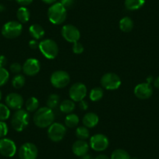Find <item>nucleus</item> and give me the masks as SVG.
I'll list each match as a JSON object with an SVG mask.
<instances>
[{
	"mask_svg": "<svg viewBox=\"0 0 159 159\" xmlns=\"http://www.w3.org/2000/svg\"><path fill=\"white\" fill-rule=\"evenodd\" d=\"M66 134V128L59 123H53L48 127V138L53 142H59L64 138Z\"/></svg>",
	"mask_w": 159,
	"mask_h": 159,
	"instance_id": "8",
	"label": "nucleus"
},
{
	"mask_svg": "<svg viewBox=\"0 0 159 159\" xmlns=\"http://www.w3.org/2000/svg\"><path fill=\"white\" fill-rule=\"evenodd\" d=\"M47 107L51 109L56 108L60 105V97L57 94H52L47 99Z\"/></svg>",
	"mask_w": 159,
	"mask_h": 159,
	"instance_id": "25",
	"label": "nucleus"
},
{
	"mask_svg": "<svg viewBox=\"0 0 159 159\" xmlns=\"http://www.w3.org/2000/svg\"><path fill=\"white\" fill-rule=\"evenodd\" d=\"M38 48L42 55L48 59H55L59 53V46L52 39L42 40L39 42Z\"/></svg>",
	"mask_w": 159,
	"mask_h": 159,
	"instance_id": "4",
	"label": "nucleus"
},
{
	"mask_svg": "<svg viewBox=\"0 0 159 159\" xmlns=\"http://www.w3.org/2000/svg\"><path fill=\"white\" fill-rule=\"evenodd\" d=\"M16 16H17V19L20 23H21V24H25V23L28 22L29 19H30V11H29V10L27 8L22 7L18 9L17 12H16Z\"/></svg>",
	"mask_w": 159,
	"mask_h": 159,
	"instance_id": "21",
	"label": "nucleus"
},
{
	"mask_svg": "<svg viewBox=\"0 0 159 159\" xmlns=\"http://www.w3.org/2000/svg\"><path fill=\"white\" fill-rule=\"evenodd\" d=\"M79 108H80L83 111H85L88 108V103L87 102H85L84 100H82L79 103Z\"/></svg>",
	"mask_w": 159,
	"mask_h": 159,
	"instance_id": "38",
	"label": "nucleus"
},
{
	"mask_svg": "<svg viewBox=\"0 0 159 159\" xmlns=\"http://www.w3.org/2000/svg\"><path fill=\"white\" fill-rule=\"evenodd\" d=\"M66 9L60 2H56L48 8V20L53 24L59 25L65 22L66 19Z\"/></svg>",
	"mask_w": 159,
	"mask_h": 159,
	"instance_id": "2",
	"label": "nucleus"
},
{
	"mask_svg": "<svg viewBox=\"0 0 159 159\" xmlns=\"http://www.w3.org/2000/svg\"><path fill=\"white\" fill-rule=\"evenodd\" d=\"M89 150V144L85 140H78L72 146V151L75 155L78 157H82L84 154H88Z\"/></svg>",
	"mask_w": 159,
	"mask_h": 159,
	"instance_id": "17",
	"label": "nucleus"
},
{
	"mask_svg": "<svg viewBox=\"0 0 159 159\" xmlns=\"http://www.w3.org/2000/svg\"><path fill=\"white\" fill-rule=\"evenodd\" d=\"M16 152V146L14 141L9 138H2L0 140V154L4 157H11Z\"/></svg>",
	"mask_w": 159,
	"mask_h": 159,
	"instance_id": "13",
	"label": "nucleus"
},
{
	"mask_svg": "<svg viewBox=\"0 0 159 159\" xmlns=\"http://www.w3.org/2000/svg\"><path fill=\"white\" fill-rule=\"evenodd\" d=\"M83 124L87 128H93L98 125L99 122V118L96 113L88 112L83 117Z\"/></svg>",
	"mask_w": 159,
	"mask_h": 159,
	"instance_id": "18",
	"label": "nucleus"
},
{
	"mask_svg": "<svg viewBox=\"0 0 159 159\" xmlns=\"http://www.w3.org/2000/svg\"><path fill=\"white\" fill-rule=\"evenodd\" d=\"M2 92H1V91H0V101H1V99H2Z\"/></svg>",
	"mask_w": 159,
	"mask_h": 159,
	"instance_id": "47",
	"label": "nucleus"
},
{
	"mask_svg": "<svg viewBox=\"0 0 159 159\" xmlns=\"http://www.w3.org/2000/svg\"><path fill=\"white\" fill-rule=\"evenodd\" d=\"M70 81V75L64 70H56L53 72L50 76V82L52 85L58 89L66 88L69 84Z\"/></svg>",
	"mask_w": 159,
	"mask_h": 159,
	"instance_id": "6",
	"label": "nucleus"
},
{
	"mask_svg": "<svg viewBox=\"0 0 159 159\" xmlns=\"http://www.w3.org/2000/svg\"><path fill=\"white\" fill-rule=\"evenodd\" d=\"M10 73L5 68H0V87L3 86L8 82Z\"/></svg>",
	"mask_w": 159,
	"mask_h": 159,
	"instance_id": "32",
	"label": "nucleus"
},
{
	"mask_svg": "<svg viewBox=\"0 0 159 159\" xmlns=\"http://www.w3.org/2000/svg\"><path fill=\"white\" fill-rule=\"evenodd\" d=\"M40 70H41V63L38 59L34 58L27 59L23 65V71L27 76H35L39 73Z\"/></svg>",
	"mask_w": 159,
	"mask_h": 159,
	"instance_id": "14",
	"label": "nucleus"
},
{
	"mask_svg": "<svg viewBox=\"0 0 159 159\" xmlns=\"http://www.w3.org/2000/svg\"><path fill=\"white\" fill-rule=\"evenodd\" d=\"M111 159H131V157L125 150L116 149L111 153Z\"/></svg>",
	"mask_w": 159,
	"mask_h": 159,
	"instance_id": "29",
	"label": "nucleus"
},
{
	"mask_svg": "<svg viewBox=\"0 0 159 159\" xmlns=\"http://www.w3.org/2000/svg\"><path fill=\"white\" fill-rule=\"evenodd\" d=\"M26 109L28 112L37 111L39 107V101L35 97H30L27 100L25 103Z\"/></svg>",
	"mask_w": 159,
	"mask_h": 159,
	"instance_id": "26",
	"label": "nucleus"
},
{
	"mask_svg": "<svg viewBox=\"0 0 159 159\" xmlns=\"http://www.w3.org/2000/svg\"><path fill=\"white\" fill-rule=\"evenodd\" d=\"M59 109L62 112L66 114H70L75 109V103L73 100L66 99L62 101L59 105Z\"/></svg>",
	"mask_w": 159,
	"mask_h": 159,
	"instance_id": "22",
	"label": "nucleus"
},
{
	"mask_svg": "<svg viewBox=\"0 0 159 159\" xmlns=\"http://www.w3.org/2000/svg\"><path fill=\"white\" fill-rule=\"evenodd\" d=\"M131 159H138L137 157H131Z\"/></svg>",
	"mask_w": 159,
	"mask_h": 159,
	"instance_id": "48",
	"label": "nucleus"
},
{
	"mask_svg": "<svg viewBox=\"0 0 159 159\" xmlns=\"http://www.w3.org/2000/svg\"><path fill=\"white\" fill-rule=\"evenodd\" d=\"M10 71L12 73H15V74H19L21 72V70H23V66L20 63L17 62H13V64H11L10 67Z\"/></svg>",
	"mask_w": 159,
	"mask_h": 159,
	"instance_id": "35",
	"label": "nucleus"
},
{
	"mask_svg": "<svg viewBox=\"0 0 159 159\" xmlns=\"http://www.w3.org/2000/svg\"><path fill=\"white\" fill-rule=\"evenodd\" d=\"M61 34L64 39L68 42L74 43L79 41L80 38V32L77 27L72 24H66L61 30Z\"/></svg>",
	"mask_w": 159,
	"mask_h": 159,
	"instance_id": "11",
	"label": "nucleus"
},
{
	"mask_svg": "<svg viewBox=\"0 0 159 159\" xmlns=\"http://www.w3.org/2000/svg\"><path fill=\"white\" fill-rule=\"evenodd\" d=\"M94 159H110L109 157L107 155H105V154H99Z\"/></svg>",
	"mask_w": 159,
	"mask_h": 159,
	"instance_id": "42",
	"label": "nucleus"
},
{
	"mask_svg": "<svg viewBox=\"0 0 159 159\" xmlns=\"http://www.w3.org/2000/svg\"><path fill=\"white\" fill-rule=\"evenodd\" d=\"M154 86L156 88H158L159 89V76H157V78H155V79L154 80Z\"/></svg>",
	"mask_w": 159,
	"mask_h": 159,
	"instance_id": "41",
	"label": "nucleus"
},
{
	"mask_svg": "<svg viewBox=\"0 0 159 159\" xmlns=\"http://www.w3.org/2000/svg\"><path fill=\"white\" fill-rule=\"evenodd\" d=\"M134 94L138 98L145 100L151 97L153 94V88L148 83H141L137 84L134 88Z\"/></svg>",
	"mask_w": 159,
	"mask_h": 159,
	"instance_id": "15",
	"label": "nucleus"
},
{
	"mask_svg": "<svg viewBox=\"0 0 159 159\" xmlns=\"http://www.w3.org/2000/svg\"><path fill=\"white\" fill-rule=\"evenodd\" d=\"M154 79L153 78V76H148V77L147 78V83H148V84H151L152 82H154Z\"/></svg>",
	"mask_w": 159,
	"mask_h": 159,
	"instance_id": "45",
	"label": "nucleus"
},
{
	"mask_svg": "<svg viewBox=\"0 0 159 159\" xmlns=\"http://www.w3.org/2000/svg\"><path fill=\"white\" fill-rule=\"evenodd\" d=\"M75 134H76L78 140H85L86 139L89 138L90 137V132L89 130H88V128H87L86 126H80V127L76 128Z\"/></svg>",
	"mask_w": 159,
	"mask_h": 159,
	"instance_id": "28",
	"label": "nucleus"
},
{
	"mask_svg": "<svg viewBox=\"0 0 159 159\" xmlns=\"http://www.w3.org/2000/svg\"><path fill=\"white\" fill-rule=\"evenodd\" d=\"M29 33L31 35L32 38L35 40L42 39L45 35V30L43 27L40 24H32L30 27H29Z\"/></svg>",
	"mask_w": 159,
	"mask_h": 159,
	"instance_id": "19",
	"label": "nucleus"
},
{
	"mask_svg": "<svg viewBox=\"0 0 159 159\" xmlns=\"http://www.w3.org/2000/svg\"><path fill=\"white\" fill-rule=\"evenodd\" d=\"M90 99H91L92 102H98V101H100L101 99L103 98L104 96V91L102 88H93L92 90L90 92Z\"/></svg>",
	"mask_w": 159,
	"mask_h": 159,
	"instance_id": "27",
	"label": "nucleus"
},
{
	"mask_svg": "<svg viewBox=\"0 0 159 159\" xmlns=\"http://www.w3.org/2000/svg\"><path fill=\"white\" fill-rule=\"evenodd\" d=\"M38 148L33 143H24L20 148L18 154L20 159H36L38 157Z\"/></svg>",
	"mask_w": 159,
	"mask_h": 159,
	"instance_id": "12",
	"label": "nucleus"
},
{
	"mask_svg": "<svg viewBox=\"0 0 159 159\" xmlns=\"http://www.w3.org/2000/svg\"><path fill=\"white\" fill-rule=\"evenodd\" d=\"M7 64V59L5 56H0V68H4Z\"/></svg>",
	"mask_w": 159,
	"mask_h": 159,
	"instance_id": "39",
	"label": "nucleus"
},
{
	"mask_svg": "<svg viewBox=\"0 0 159 159\" xmlns=\"http://www.w3.org/2000/svg\"><path fill=\"white\" fill-rule=\"evenodd\" d=\"M121 83L119 76L114 73H107L101 78V84L102 88L108 91L118 89L121 85Z\"/></svg>",
	"mask_w": 159,
	"mask_h": 159,
	"instance_id": "7",
	"label": "nucleus"
},
{
	"mask_svg": "<svg viewBox=\"0 0 159 159\" xmlns=\"http://www.w3.org/2000/svg\"><path fill=\"white\" fill-rule=\"evenodd\" d=\"M4 10H5V7H4L2 5H0V12L3 11Z\"/></svg>",
	"mask_w": 159,
	"mask_h": 159,
	"instance_id": "46",
	"label": "nucleus"
},
{
	"mask_svg": "<svg viewBox=\"0 0 159 159\" xmlns=\"http://www.w3.org/2000/svg\"><path fill=\"white\" fill-rule=\"evenodd\" d=\"M46 4H54L56 3V0H42Z\"/></svg>",
	"mask_w": 159,
	"mask_h": 159,
	"instance_id": "44",
	"label": "nucleus"
},
{
	"mask_svg": "<svg viewBox=\"0 0 159 159\" xmlns=\"http://www.w3.org/2000/svg\"><path fill=\"white\" fill-rule=\"evenodd\" d=\"M23 31V26L19 21H9L2 27V34L6 38L13 39L19 37Z\"/></svg>",
	"mask_w": 159,
	"mask_h": 159,
	"instance_id": "5",
	"label": "nucleus"
},
{
	"mask_svg": "<svg viewBox=\"0 0 159 159\" xmlns=\"http://www.w3.org/2000/svg\"><path fill=\"white\" fill-rule=\"evenodd\" d=\"M34 124L39 128L49 127L55 120V114L52 109L48 107L38 108L33 117Z\"/></svg>",
	"mask_w": 159,
	"mask_h": 159,
	"instance_id": "1",
	"label": "nucleus"
},
{
	"mask_svg": "<svg viewBox=\"0 0 159 159\" xmlns=\"http://www.w3.org/2000/svg\"><path fill=\"white\" fill-rule=\"evenodd\" d=\"M18 4L23 6V7H25V6H28L33 2V0H16Z\"/></svg>",
	"mask_w": 159,
	"mask_h": 159,
	"instance_id": "40",
	"label": "nucleus"
},
{
	"mask_svg": "<svg viewBox=\"0 0 159 159\" xmlns=\"http://www.w3.org/2000/svg\"><path fill=\"white\" fill-rule=\"evenodd\" d=\"M30 116L28 111L24 109L16 110L11 119V125L17 132H22L28 126Z\"/></svg>",
	"mask_w": 159,
	"mask_h": 159,
	"instance_id": "3",
	"label": "nucleus"
},
{
	"mask_svg": "<svg viewBox=\"0 0 159 159\" xmlns=\"http://www.w3.org/2000/svg\"><path fill=\"white\" fill-rule=\"evenodd\" d=\"M79 117L77 115L73 114V113H70L66 116L65 119V125L69 128H74L79 123Z\"/></svg>",
	"mask_w": 159,
	"mask_h": 159,
	"instance_id": "24",
	"label": "nucleus"
},
{
	"mask_svg": "<svg viewBox=\"0 0 159 159\" xmlns=\"http://www.w3.org/2000/svg\"><path fill=\"white\" fill-rule=\"evenodd\" d=\"M84 50V48L83 45H82L80 42H76L73 43V52L75 54H81L83 53Z\"/></svg>",
	"mask_w": 159,
	"mask_h": 159,
	"instance_id": "34",
	"label": "nucleus"
},
{
	"mask_svg": "<svg viewBox=\"0 0 159 159\" xmlns=\"http://www.w3.org/2000/svg\"><path fill=\"white\" fill-rule=\"evenodd\" d=\"M6 105L10 109H21L24 105V99L22 96L17 93H10L6 98Z\"/></svg>",
	"mask_w": 159,
	"mask_h": 159,
	"instance_id": "16",
	"label": "nucleus"
},
{
	"mask_svg": "<svg viewBox=\"0 0 159 159\" xmlns=\"http://www.w3.org/2000/svg\"><path fill=\"white\" fill-rule=\"evenodd\" d=\"M87 92H88V90H87L86 86L84 84L78 82V83L73 84L70 87L69 90V95L73 102H80L84 99L87 95Z\"/></svg>",
	"mask_w": 159,
	"mask_h": 159,
	"instance_id": "9",
	"label": "nucleus"
},
{
	"mask_svg": "<svg viewBox=\"0 0 159 159\" xmlns=\"http://www.w3.org/2000/svg\"><path fill=\"white\" fill-rule=\"evenodd\" d=\"M12 84L16 89H20L23 88L25 84V77L22 74H16L12 80Z\"/></svg>",
	"mask_w": 159,
	"mask_h": 159,
	"instance_id": "30",
	"label": "nucleus"
},
{
	"mask_svg": "<svg viewBox=\"0 0 159 159\" xmlns=\"http://www.w3.org/2000/svg\"><path fill=\"white\" fill-rule=\"evenodd\" d=\"M28 45L29 47H30V48H32V49H36L37 48L39 47V43H38V42H37V40L35 39L30 40V42H29Z\"/></svg>",
	"mask_w": 159,
	"mask_h": 159,
	"instance_id": "37",
	"label": "nucleus"
},
{
	"mask_svg": "<svg viewBox=\"0 0 159 159\" xmlns=\"http://www.w3.org/2000/svg\"><path fill=\"white\" fill-rule=\"evenodd\" d=\"M59 2L65 7L66 9L71 8L74 3V0H59Z\"/></svg>",
	"mask_w": 159,
	"mask_h": 159,
	"instance_id": "36",
	"label": "nucleus"
},
{
	"mask_svg": "<svg viewBox=\"0 0 159 159\" xmlns=\"http://www.w3.org/2000/svg\"><path fill=\"white\" fill-rule=\"evenodd\" d=\"M81 159H94V158L91 155V154H84V155L82 156Z\"/></svg>",
	"mask_w": 159,
	"mask_h": 159,
	"instance_id": "43",
	"label": "nucleus"
},
{
	"mask_svg": "<svg viewBox=\"0 0 159 159\" xmlns=\"http://www.w3.org/2000/svg\"><path fill=\"white\" fill-rule=\"evenodd\" d=\"M8 126L4 121H0V138H3L8 134Z\"/></svg>",
	"mask_w": 159,
	"mask_h": 159,
	"instance_id": "33",
	"label": "nucleus"
},
{
	"mask_svg": "<svg viewBox=\"0 0 159 159\" xmlns=\"http://www.w3.org/2000/svg\"><path fill=\"white\" fill-rule=\"evenodd\" d=\"M145 3V0H125V7L128 10H137Z\"/></svg>",
	"mask_w": 159,
	"mask_h": 159,
	"instance_id": "23",
	"label": "nucleus"
},
{
	"mask_svg": "<svg viewBox=\"0 0 159 159\" xmlns=\"http://www.w3.org/2000/svg\"><path fill=\"white\" fill-rule=\"evenodd\" d=\"M10 116V110L7 105L0 103V121H5Z\"/></svg>",
	"mask_w": 159,
	"mask_h": 159,
	"instance_id": "31",
	"label": "nucleus"
},
{
	"mask_svg": "<svg viewBox=\"0 0 159 159\" xmlns=\"http://www.w3.org/2000/svg\"><path fill=\"white\" fill-rule=\"evenodd\" d=\"M109 140L105 135L102 134H94L90 139V147L95 151H103L108 148Z\"/></svg>",
	"mask_w": 159,
	"mask_h": 159,
	"instance_id": "10",
	"label": "nucleus"
},
{
	"mask_svg": "<svg viewBox=\"0 0 159 159\" xmlns=\"http://www.w3.org/2000/svg\"><path fill=\"white\" fill-rule=\"evenodd\" d=\"M134 21L129 16H125L119 21V28L123 32H130L134 28Z\"/></svg>",
	"mask_w": 159,
	"mask_h": 159,
	"instance_id": "20",
	"label": "nucleus"
}]
</instances>
